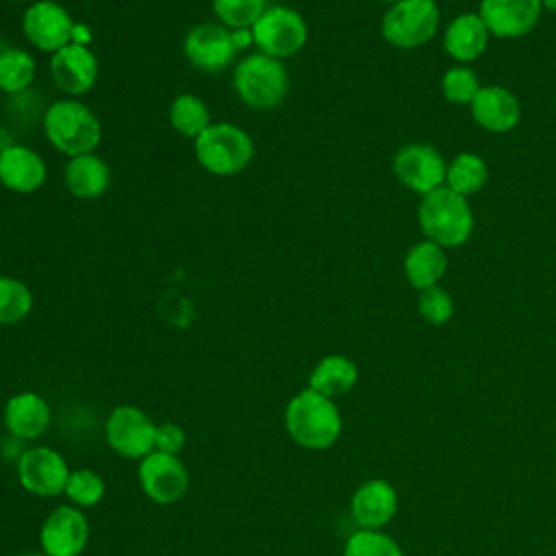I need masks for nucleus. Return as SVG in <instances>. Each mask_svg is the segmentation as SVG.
Segmentation results:
<instances>
[{
	"label": "nucleus",
	"instance_id": "obj_9",
	"mask_svg": "<svg viewBox=\"0 0 556 556\" xmlns=\"http://www.w3.org/2000/svg\"><path fill=\"white\" fill-rule=\"evenodd\" d=\"M22 30L37 50L54 54L74 41L76 24L63 4L37 0L24 11Z\"/></svg>",
	"mask_w": 556,
	"mask_h": 556
},
{
	"label": "nucleus",
	"instance_id": "obj_33",
	"mask_svg": "<svg viewBox=\"0 0 556 556\" xmlns=\"http://www.w3.org/2000/svg\"><path fill=\"white\" fill-rule=\"evenodd\" d=\"M417 311H419L424 321H428L432 326H443L454 315V302H452V295L437 285V287H430V289L421 291L419 302H417Z\"/></svg>",
	"mask_w": 556,
	"mask_h": 556
},
{
	"label": "nucleus",
	"instance_id": "obj_24",
	"mask_svg": "<svg viewBox=\"0 0 556 556\" xmlns=\"http://www.w3.org/2000/svg\"><path fill=\"white\" fill-rule=\"evenodd\" d=\"M358 380V369L356 365L341 354H330L324 356L311 371L308 376V389L334 397L341 393H348Z\"/></svg>",
	"mask_w": 556,
	"mask_h": 556
},
{
	"label": "nucleus",
	"instance_id": "obj_34",
	"mask_svg": "<svg viewBox=\"0 0 556 556\" xmlns=\"http://www.w3.org/2000/svg\"><path fill=\"white\" fill-rule=\"evenodd\" d=\"M185 445V430L174 424V421H165L156 426V434H154V450L156 452H165V454H178Z\"/></svg>",
	"mask_w": 556,
	"mask_h": 556
},
{
	"label": "nucleus",
	"instance_id": "obj_21",
	"mask_svg": "<svg viewBox=\"0 0 556 556\" xmlns=\"http://www.w3.org/2000/svg\"><path fill=\"white\" fill-rule=\"evenodd\" d=\"M489 28L478 13H463L454 17L443 33L445 52L460 65L476 61L489 46Z\"/></svg>",
	"mask_w": 556,
	"mask_h": 556
},
{
	"label": "nucleus",
	"instance_id": "obj_28",
	"mask_svg": "<svg viewBox=\"0 0 556 556\" xmlns=\"http://www.w3.org/2000/svg\"><path fill=\"white\" fill-rule=\"evenodd\" d=\"M33 311V293L26 282L0 276V324H17Z\"/></svg>",
	"mask_w": 556,
	"mask_h": 556
},
{
	"label": "nucleus",
	"instance_id": "obj_19",
	"mask_svg": "<svg viewBox=\"0 0 556 556\" xmlns=\"http://www.w3.org/2000/svg\"><path fill=\"white\" fill-rule=\"evenodd\" d=\"M350 508L358 526L367 530H380L393 519L397 510V493L387 480L374 478L354 491Z\"/></svg>",
	"mask_w": 556,
	"mask_h": 556
},
{
	"label": "nucleus",
	"instance_id": "obj_18",
	"mask_svg": "<svg viewBox=\"0 0 556 556\" xmlns=\"http://www.w3.org/2000/svg\"><path fill=\"white\" fill-rule=\"evenodd\" d=\"M43 159L26 146H7L0 150V182L13 193H33L46 182Z\"/></svg>",
	"mask_w": 556,
	"mask_h": 556
},
{
	"label": "nucleus",
	"instance_id": "obj_5",
	"mask_svg": "<svg viewBox=\"0 0 556 556\" xmlns=\"http://www.w3.org/2000/svg\"><path fill=\"white\" fill-rule=\"evenodd\" d=\"M193 150L198 163L206 172L215 176H235L250 165L254 156V141L243 128L219 122L211 124L195 139Z\"/></svg>",
	"mask_w": 556,
	"mask_h": 556
},
{
	"label": "nucleus",
	"instance_id": "obj_7",
	"mask_svg": "<svg viewBox=\"0 0 556 556\" xmlns=\"http://www.w3.org/2000/svg\"><path fill=\"white\" fill-rule=\"evenodd\" d=\"M308 39L306 20L289 7L274 4L252 26V41L258 52L274 59H289L298 54Z\"/></svg>",
	"mask_w": 556,
	"mask_h": 556
},
{
	"label": "nucleus",
	"instance_id": "obj_31",
	"mask_svg": "<svg viewBox=\"0 0 556 556\" xmlns=\"http://www.w3.org/2000/svg\"><path fill=\"white\" fill-rule=\"evenodd\" d=\"M478 91L480 80L469 65H454L441 78V93L452 104H471Z\"/></svg>",
	"mask_w": 556,
	"mask_h": 556
},
{
	"label": "nucleus",
	"instance_id": "obj_6",
	"mask_svg": "<svg viewBox=\"0 0 556 556\" xmlns=\"http://www.w3.org/2000/svg\"><path fill=\"white\" fill-rule=\"evenodd\" d=\"M382 37L400 50L428 43L439 30V9L430 0H400L382 17Z\"/></svg>",
	"mask_w": 556,
	"mask_h": 556
},
{
	"label": "nucleus",
	"instance_id": "obj_23",
	"mask_svg": "<svg viewBox=\"0 0 556 556\" xmlns=\"http://www.w3.org/2000/svg\"><path fill=\"white\" fill-rule=\"evenodd\" d=\"M445 269H447L445 248L428 239L415 243L404 256V276L408 285L417 291L437 287L439 280L445 276Z\"/></svg>",
	"mask_w": 556,
	"mask_h": 556
},
{
	"label": "nucleus",
	"instance_id": "obj_22",
	"mask_svg": "<svg viewBox=\"0 0 556 556\" xmlns=\"http://www.w3.org/2000/svg\"><path fill=\"white\" fill-rule=\"evenodd\" d=\"M65 189L78 200H96L100 198L111 182V172L104 159L96 152L72 156L63 169Z\"/></svg>",
	"mask_w": 556,
	"mask_h": 556
},
{
	"label": "nucleus",
	"instance_id": "obj_16",
	"mask_svg": "<svg viewBox=\"0 0 556 556\" xmlns=\"http://www.w3.org/2000/svg\"><path fill=\"white\" fill-rule=\"evenodd\" d=\"M52 83L67 96L87 93L98 80V59L80 41H72L50 59Z\"/></svg>",
	"mask_w": 556,
	"mask_h": 556
},
{
	"label": "nucleus",
	"instance_id": "obj_17",
	"mask_svg": "<svg viewBox=\"0 0 556 556\" xmlns=\"http://www.w3.org/2000/svg\"><path fill=\"white\" fill-rule=\"evenodd\" d=\"M469 109H471L473 122L480 128L495 135L513 130L521 119V104L517 96L502 85L480 87Z\"/></svg>",
	"mask_w": 556,
	"mask_h": 556
},
{
	"label": "nucleus",
	"instance_id": "obj_39",
	"mask_svg": "<svg viewBox=\"0 0 556 556\" xmlns=\"http://www.w3.org/2000/svg\"><path fill=\"white\" fill-rule=\"evenodd\" d=\"M430 2H437V0H430Z\"/></svg>",
	"mask_w": 556,
	"mask_h": 556
},
{
	"label": "nucleus",
	"instance_id": "obj_37",
	"mask_svg": "<svg viewBox=\"0 0 556 556\" xmlns=\"http://www.w3.org/2000/svg\"><path fill=\"white\" fill-rule=\"evenodd\" d=\"M380 2H387V4H395V2H400V0H380Z\"/></svg>",
	"mask_w": 556,
	"mask_h": 556
},
{
	"label": "nucleus",
	"instance_id": "obj_1",
	"mask_svg": "<svg viewBox=\"0 0 556 556\" xmlns=\"http://www.w3.org/2000/svg\"><path fill=\"white\" fill-rule=\"evenodd\" d=\"M289 437L306 450H326L341 434V415L332 397L313 389L293 395L285 408Z\"/></svg>",
	"mask_w": 556,
	"mask_h": 556
},
{
	"label": "nucleus",
	"instance_id": "obj_12",
	"mask_svg": "<svg viewBox=\"0 0 556 556\" xmlns=\"http://www.w3.org/2000/svg\"><path fill=\"white\" fill-rule=\"evenodd\" d=\"M141 491L156 504L178 502L189 486V473L176 454L150 452L139 463Z\"/></svg>",
	"mask_w": 556,
	"mask_h": 556
},
{
	"label": "nucleus",
	"instance_id": "obj_8",
	"mask_svg": "<svg viewBox=\"0 0 556 556\" xmlns=\"http://www.w3.org/2000/svg\"><path fill=\"white\" fill-rule=\"evenodd\" d=\"M156 424L152 417L130 404H119L111 410L104 424V437L113 452L124 458H143L154 452Z\"/></svg>",
	"mask_w": 556,
	"mask_h": 556
},
{
	"label": "nucleus",
	"instance_id": "obj_20",
	"mask_svg": "<svg viewBox=\"0 0 556 556\" xmlns=\"http://www.w3.org/2000/svg\"><path fill=\"white\" fill-rule=\"evenodd\" d=\"M2 421L17 439H37L50 426V406L39 393L22 391L7 400Z\"/></svg>",
	"mask_w": 556,
	"mask_h": 556
},
{
	"label": "nucleus",
	"instance_id": "obj_32",
	"mask_svg": "<svg viewBox=\"0 0 556 556\" xmlns=\"http://www.w3.org/2000/svg\"><path fill=\"white\" fill-rule=\"evenodd\" d=\"M65 495L78 508L96 506L104 497V480L91 469H76L67 478Z\"/></svg>",
	"mask_w": 556,
	"mask_h": 556
},
{
	"label": "nucleus",
	"instance_id": "obj_30",
	"mask_svg": "<svg viewBox=\"0 0 556 556\" xmlns=\"http://www.w3.org/2000/svg\"><path fill=\"white\" fill-rule=\"evenodd\" d=\"M343 556H404V552L389 534L363 528L345 541Z\"/></svg>",
	"mask_w": 556,
	"mask_h": 556
},
{
	"label": "nucleus",
	"instance_id": "obj_11",
	"mask_svg": "<svg viewBox=\"0 0 556 556\" xmlns=\"http://www.w3.org/2000/svg\"><path fill=\"white\" fill-rule=\"evenodd\" d=\"M70 467L65 458L46 445L26 450L17 460V478L20 484L35 495L54 497L65 493V484L70 478Z\"/></svg>",
	"mask_w": 556,
	"mask_h": 556
},
{
	"label": "nucleus",
	"instance_id": "obj_10",
	"mask_svg": "<svg viewBox=\"0 0 556 556\" xmlns=\"http://www.w3.org/2000/svg\"><path fill=\"white\" fill-rule=\"evenodd\" d=\"M447 163L430 143H406L393 156L395 178L421 198L445 185Z\"/></svg>",
	"mask_w": 556,
	"mask_h": 556
},
{
	"label": "nucleus",
	"instance_id": "obj_26",
	"mask_svg": "<svg viewBox=\"0 0 556 556\" xmlns=\"http://www.w3.org/2000/svg\"><path fill=\"white\" fill-rule=\"evenodd\" d=\"M169 124L178 135L195 141L211 126L208 106L193 93H180L169 104Z\"/></svg>",
	"mask_w": 556,
	"mask_h": 556
},
{
	"label": "nucleus",
	"instance_id": "obj_15",
	"mask_svg": "<svg viewBox=\"0 0 556 556\" xmlns=\"http://www.w3.org/2000/svg\"><path fill=\"white\" fill-rule=\"evenodd\" d=\"M541 11V0H480L478 15L491 35L517 39L534 30Z\"/></svg>",
	"mask_w": 556,
	"mask_h": 556
},
{
	"label": "nucleus",
	"instance_id": "obj_27",
	"mask_svg": "<svg viewBox=\"0 0 556 556\" xmlns=\"http://www.w3.org/2000/svg\"><path fill=\"white\" fill-rule=\"evenodd\" d=\"M35 78V59L22 48H7L0 52V91L20 93Z\"/></svg>",
	"mask_w": 556,
	"mask_h": 556
},
{
	"label": "nucleus",
	"instance_id": "obj_35",
	"mask_svg": "<svg viewBox=\"0 0 556 556\" xmlns=\"http://www.w3.org/2000/svg\"><path fill=\"white\" fill-rule=\"evenodd\" d=\"M543 9H549V11H556V0H541Z\"/></svg>",
	"mask_w": 556,
	"mask_h": 556
},
{
	"label": "nucleus",
	"instance_id": "obj_2",
	"mask_svg": "<svg viewBox=\"0 0 556 556\" xmlns=\"http://www.w3.org/2000/svg\"><path fill=\"white\" fill-rule=\"evenodd\" d=\"M417 222L426 239L441 248H458L473 232V211L467 198L445 185L421 198Z\"/></svg>",
	"mask_w": 556,
	"mask_h": 556
},
{
	"label": "nucleus",
	"instance_id": "obj_38",
	"mask_svg": "<svg viewBox=\"0 0 556 556\" xmlns=\"http://www.w3.org/2000/svg\"><path fill=\"white\" fill-rule=\"evenodd\" d=\"M13 2H24V0H13Z\"/></svg>",
	"mask_w": 556,
	"mask_h": 556
},
{
	"label": "nucleus",
	"instance_id": "obj_29",
	"mask_svg": "<svg viewBox=\"0 0 556 556\" xmlns=\"http://www.w3.org/2000/svg\"><path fill=\"white\" fill-rule=\"evenodd\" d=\"M267 9V0H213V11L230 30L252 28Z\"/></svg>",
	"mask_w": 556,
	"mask_h": 556
},
{
	"label": "nucleus",
	"instance_id": "obj_3",
	"mask_svg": "<svg viewBox=\"0 0 556 556\" xmlns=\"http://www.w3.org/2000/svg\"><path fill=\"white\" fill-rule=\"evenodd\" d=\"M43 135L54 150L65 156L93 152L102 139L96 113L80 100H56L43 113Z\"/></svg>",
	"mask_w": 556,
	"mask_h": 556
},
{
	"label": "nucleus",
	"instance_id": "obj_13",
	"mask_svg": "<svg viewBox=\"0 0 556 556\" xmlns=\"http://www.w3.org/2000/svg\"><path fill=\"white\" fill-rule=\"evenodd\" d=\"M182 52L187 61L200 72H222L232 63L237 52L232 41V30L217 22H206L193 26L182 43Z\"/></svg>",
	"mask_w": 556,
	"mask_h": 556
},
{
	"label": "nucleus",
	"instance_id": "obj_36",
	"mask_svg": "<svg viewBox=\"0 0 556 556\" xmlns=\"http://www.w3.org/2000/svg\"><path fill=\"white\" fill-rule=\"evenodd\" d=\"M17 556H48L43 552H28V554H17Z\"/></svg>",
	"mask_w": 556,
	"mask_h": 556
},
{
	"label": "nucleus",
	"instance_id": "obj_25",
	"mask_svg": "<svg viewBox=\"0 0 556 556\" xmlns=\"http://www.w3.org/2000/svg\"><path fill=\"white\" fill-rule=\"evenodd\" d=\"M489 180V167L482 156L473 152H460L458 156L447 163L445 172V187L456 191L463 198L478 193Z\"/></svg>",
	"mask_w": 556,
	"mask_h": 556
},
{
	"label": "nucleus",
	"instance_id": "obj_4",
	"mask_svg": "<svg viewBox=\"0 0 556 556\" xmlns=\"http://www.w3.org/2000/svg\"><path fill=\"white\" fill-rule=\"evenodd\" d=\"M232 87L245 106L269 111L285 100L289 91V74L280 59L254 52L237 63Z\"/></svg>",
	"mask_w": 556,
	"mask_h": 556
},
{
	"label": "nucleus",
	"instance_id": "obj_14",
	"mask_svg": "<svg viewBox=\"0 0 556 556\" xmlns=\"http://www.w3.org/2000/svg\"><path fill=\"white\" fill-rule=\"evenodd\" d=\"M89 539V523L78 506H56L43 521L39 543L48 556H80Z\"/></svg>",
	"mask_w": 556,
	"mask_h": 556
}]
</instances>
